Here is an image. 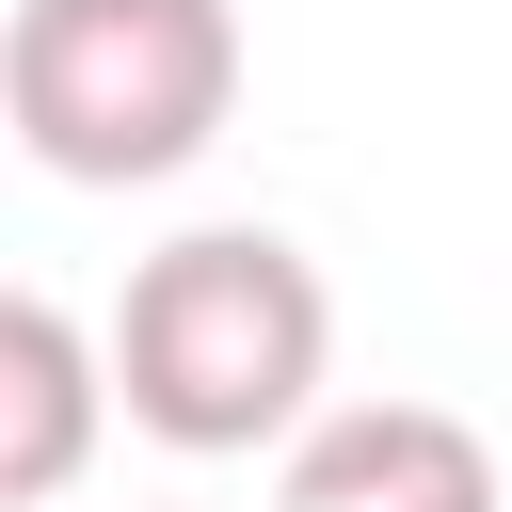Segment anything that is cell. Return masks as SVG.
Masks as SVG:
<instances>
[{"label":"cell","instance_id":"obj_1","mask_svg":"<svg viewBox=\"0 0 512 512\" xmlns=\"http://www.w3.org/2000/svg\"><path fill=\"white\" fill-rule=\"evenodd\" d=\"M320 368H336V288L272 224H192L112 304V400L192 464L320 432Z\"/></svg>","mask_w":512,"mask_h":512},{"label":"cell","instance_id":"obj_3","mask_svg":"<svg viewBox=\"0 0 512 512\" xmlns=\"http://www.w3.org/2000/svg\"><path fill=\"white\" fill-rule=\"evenodd\" d=\"M288 512H512L480 416L448 400H336L320 432H288Z\"/></svg>","mask_w":512,"mask_h":512},{"label":"cell","instance_id":"obj_2","mask_svg":"<svg viewBox=\"0 0 512 512\" xmlns=\"http://www.w3.org/2000/svg\"><path fill=\"white\" fill-rule=\"evenodd\" d=\"M0 112L64 192L192 176L240 112V16L224 0H16Z\"/></svg>","mask_w":512,"mask_h":512},{"label":"cell","instance_id":"obj_4","mask_svg":"<svg viewBox=\"0 0 512 512\" xmlns=\"http://www.w3.org/2000/svg\"><path fill=\"white\" fill-rule=\"evenodd\" d=\"M96 416H112V336H80L48 288H16L0 304V512H48L96 464Z\"/></svg>","mask_w":512,"mask_h":512}]
</instances>
